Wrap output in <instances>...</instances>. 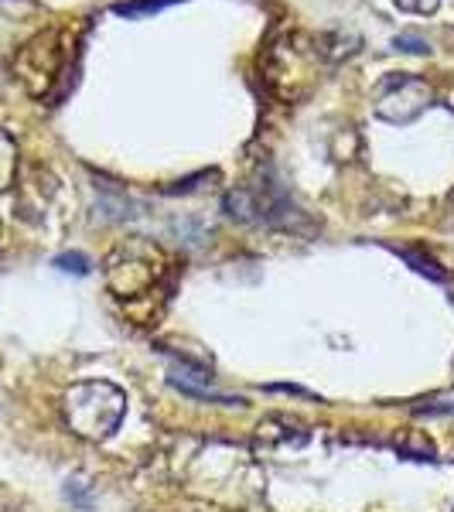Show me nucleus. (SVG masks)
Here are the masks:
<instances>
[{
  "mask_svg": "<svg viewBox=\"0 0 454 512\" xmlns=\"http://www.w3.org/2000/svg\"><path fill=\"white\" fill-rule=\"evenodd\" d=\"M434 103V89L427 79L410 76V72H400V76H390L386 82H379L376 96H373V110L379 120L393 123V127H407L417 117H424Z\"/></svg>",
  "mask_w": 454,
  "mask_h": 512,
  "instance_id": "obj_3",
  "label": "nucleus"
},
{
  "mask_svg": "<svg viewBox=\"0 0 454 512\" xmlns=\"http://www.w3.org/2000/svg\"><path fill=\"white\" fill-rule=\"evenodd\" d=\"M62 417L69 431L82 441H110L127 417V393L106 379L76 383L62 396Z\"/></svg>",
  "mask_w": 454,
  "mask_h": 512,
  "instance_id": "obj_1",
  "label": "nucleus"
},
{
  "mask_svg": "<svg viewBox=\"0 0 454 512\" xmlns=\"http://www.w3.org/2000/svg\"><path fill=\"white\" fill-rule=\"evenodd\" d=\"M171 4H178V0H123L113 11H117L120 18H140V14H158Z\"/></svg>",
  "mask_w": 454,
  "mask_h": 512,
  "instance_id": "obj_11",
  "label": "nucleus"
},
{
  "mask_svg": "<svg viewBox=\"0 0 454 512\" xmlns=\"http://www.w3.org/2000/svg\"><path fill=\"white\" fill-rule=\"evenodd\" d=\"M154 277H158V256L140 243L120 246L106 260V284H110V291L117 297L147 294L154 287Z\"/></svg>",
  "mask_w": 454,
  "mask_h": 512,
  "instance_id": "obj_5",
  "label": "nucleus"
},
{
  "mask_svg": "<svg viewBox=\"0 0 454 512\" xmlns=\"http://www.w3.org/2000/svg\"><path fill=\"white\" fill-rule=\"evenodd\" d=\"M14 69H18V76L28 82L31 93L45 96L48 82L59 76V69H62L59 35H55V31H48V35H38L35 41H28V45L21 48Z\"/></svg>",
  "mask_w": 454,
  "mask_h": 512,
  "instance_id": "obj_6",
  "label": "nucleus"
},
{
  "mask_svg": "<svg viewBox=\"0 0 454 512\" xmlns=\"http://www.w3.org/2000/svg\"><path fill=\"white\" fill-rule=\"evenodd\" d=\"M396 451H400L403 458H414V461H434V454H437L434 441L420 431H407V434L396 437Z\"/></svg>",
  "mask_w": 454,
  "mask_h": 512,
  "instance_id": "obj_9",
  "label": "nucleus"
},
{
  "mask_svg": "<svg viewBox=\"0 0 454 512\" xmlns=\"http://www.w3.org/2000/svg\"><path fill=\"white\" fill-rule=\"evenodd\" d=\"M226 216L239 222H263V226H291L294 205L274 181H253L239 185L226 195Z\"/></svg>",
  "mask_w": 454,
  "mask_h": 512,
  "instance_id": "obj_4",
  "label": "nucleus"
},
{
  "mask_svg": "<svg viewBox=\"0 0 454 512\" xmlns=\"http://www.w3.org/2000/svg\"><path fill=\"white\" fill-rule=\"evenodd\" d=\"M257 441L267 444V448H297V444L308 441V431L297 420L274 414L257 427Z\"/></svg>",
  "mask_w": 454,
  "mask_h": 512,
  "instance_id": "obj_8",
  "label": "nucleus"
},
{
  "mask_svg": "<svg viewBox=\"0 0 454 512\" xmlns=\"http://www.w3.org/2000/svg\"><path fill=\"white\" fill-rule=\"evenodd\" d=\"M417 414H454V407H417Z\"/></svg>",
  "mask_w": 454,
  "mask_h": 512,
  "instance_id": "obj_16",
  "label": "nucleus"
},
{
  "mask_svg": "<svg viewBox=\"0 0 454 512\" xmlns=\"http://www.w3.org/2000/svg\"><path fill=\"white\" fill-rule=\"evenodd\" d=\"M393 45L400 48V52H410V55H427V52H431V45H427L420 35H400Z\"/></svg>",
  "mask_w": 454,
  "mask_h": 512,
  "instance_id": "obj_14",
  "label": "nucleus"
},
{
  "mask_svg": "<svg viewBox=\"0 0 454 512\" xmlns=\"http://www.w3.org/2000/svg\"><path fill=\"white\" fill-rule=\"evenodd\" d=\"M437 4H441V0H396V7L410 14H434Z\"/></svg>",
  "mask_w": 454,
  "mask_h": 512,
  "instance_id": "obj_15",
  "label": "nucleus"
},
{
  "mask_svg": "<svg viewBox=\"0 0 454 512\" xmlns=\"http://www.w3.org/2000/svg\"><path fill=\"white\" fill-rule=\"evenodd\" d=\"M18 181V144L7 130H0V192Z\"/></svg>",
  "mask_w": 454,
  "mask_h": 512,
  "instance_id": "obj_10",
  "label": "nucleus"
},
{
  "mask_svg": "<svg viewBox=\"0 0 454 512\" xmlns=\"http://www.w3.org/2000/svg\"><path fill=\"white\" fill-rule=\"evenodd\" d=\"M400 256H403V260H407V263H414L417 274H427L431 280H444V270L437 267V263L431 260V256H420V253H414V250H403Z\"/></svg>",
  "mask_w": 454,
  "mask_h": 512,
  "instance_id": "obj_13",
  "label": "nucleus"
},
{
  "mask_svg": "<svg viewBox=\"0 0 454 512\" xmlns=\"http://www.w3.org/2000/svg\"><path fill=\"white\" fill-rule=\"evenodd\" d=\"M168 383L181 390L185 396H192V400H209V403H222V407H239L243 403V396H233V393H222L216 386L209 383V376L202 373H188V369H175V373L168 376Z\"/></svg>",
  "mask_w": 454,
  "mask_h": 512,
  "instance_id": "obj_7",
  "label": "nucleus"
},
{
  "mask_svg": "<svg viewBox=\"0 0 454 512\" xmlns=\"http://www.w3.org/2000/svg\"><path fill=\"white\" fill-rule=\"evenodd\" d=\"M263 76L270 86L284 96H297L315 82L321 69V48L304 41L301 35H284L274 45H267V55H260Z\"/></svg>",
  "mask_w": 454,
  "mask_h": 512,
  "instance_id": "obj_2",
  "label": "nucleus"
},
{
  "mask_svg": "<svg viewBox=\"0 0 454 512\" xmlns=\"http://www.w3.org/2000/svg\"><path fill=\"white\" fill-rule=\"evenodd\" d=\"M55 267H59L62 274L82 277V274H89V270H93V260H89L86 253H59V256H55Z\"/></svg>",
  "mask_w": 454,
  "mask_h": 512,
  "instance_id": "obj_12",
  "label": "nucleus"
}]
</instances>
